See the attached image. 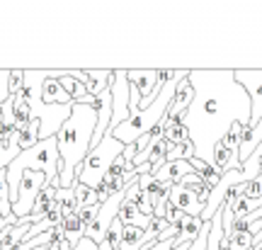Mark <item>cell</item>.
<instances>
[{
  "label": "cell",
  "mask_w": 262,
  "mask_h": 250,
  "mask_svg": "<svg viewBox=\"0 0 262 250\" xmlns=\"http://www.w3.org/2000/svg\"><path fill=\"white\" fill-rule=\"evenodd\" d=\"M260 143H262V117H260V121H257L255 127H248V124H245L243 139H241V151H238L241 168L248 163V158H250L255 151H257V146H260Z\"/></svg>",
  "instance_id": "obj_10"
},
{
  "label": "cell",
  "mask_w": 262,
  "mask_h": 250,
  "mask_svg": "<svg viewBox=\"0 0 262 250\" xmlns=\"http://www.w3.org/2000/svg\"><path fill=\"white\" fill-rule=\"evenodd\" d=\"M194 100L185 112L189 141L196 158L211 165L214 146L224 139L235 121L248 124L250 97L235 80V71H189Z\"/></svg>",
  "instance_id": "obj_1"
},
{
  "label": "cell",
  "mask_w": 262,
  "mask_h": 250,
  "mask_svg": "<svg viewBox=\"0 0 262 250\" xmlns=\"http://www.w3.org/2000/svg\"><path fill=\"white\" fill-rule=\"evenodd\" d=\"M228 250H253V233L241 231L228 238Z\"/></svg>",
  "instance_id": "obj_24"
},
{
  "label": "cell",
  "mask_w": 262,
  "mask_h": 250,
  "mask_svg": "<svg viewBox=\"0 0 262 250\" xmlns=\"http://www.w3.org/2000/svg\"><path fill=\"white\" fill-rule=\"evenodd\" d=\"M47 187V175L44 173H25L22 180H19V187H17V202L12 204V214L17 219H25L32 214L34 209V202H37L39 192Z\"/></svg>",
  "instance_id": "obj_6"
},
{
  "label": "cell",
  "mask_w": 262,
  "mask_h": 250,
  "mask_svg": "<svg viewBox=\"0 0 262 250\" xmlns=\"http://www.w3.org/2000/svg\"><path fill=\"white\" fill-rule=\"evenodd\" d=\"M182 216H185V212H180L175 204L168 202V206H165V221H168L170 226H178V223L182 221Z\"/></svg>",
  "instance_id": "obj_27"
},
{
  "label": "cell",
  "mask_w": 262,
  "mask_h": 250,
  "mask_svg": "<svg viewBox=\"0 0 262 250\" xmlns=\"http://www.w3.org/2000/svg\"><path fill=\"white\" fill-rule=\"evenodd\" d=\"M243 129H245V124L243 121H235L233 127H231V129H228V134H226L224 139V146L228 151H231V153H233V156H238V151H241V139H243Z\"/></svg>",
  "instance_id": "obj_19"
},
{
  "label": "cell",
  "mask_w": 262,
  "mask_h": 250,
  "mask_svg": "<svg viewBox=\"0 0 262 250\" xmlns=\"http://www.w3.org/2000/svg\"><path fill=\"white\" fill-rule=\"evenodd\" d=\"M129 190V187H126ZM126 190H122V192H117V195H112L107 202L100 204V209H97V216H95V221L88 226V231H85V238H90L93 243H102L104 233H107V228L112 226V221L117 219V214H119V206H122L124 197H126Z\"/></svg>",
  "instance_id": "obj_7"
},
{
  "label": "cell",
  "mask_w": 262,
  "mask_h": 250,
  "mask_svg": "<svg viewBox=\"0 0 262 250\" xmlns=\"http://www.w3.org/2000/svg\"><path fill=\"white\" fill-rule=\"evenodd\" d=\"M75 197H78V209H88V206H97V204H100L97 192L90 190V187H85V185L75 187Z\"/></svg>",
  "instance_id": "obj_23"
},
{
  "label": "cell",
  "mask_w": 262,
  "mask_h": 250,
  "mask_svg": "<svg viewBox=\"0 0 262 250\" xmlns=\"http://www.w3.org/2000/svg\"><path fill=\"white\" fill-rule=\"evenodd\" d=\"M124 149H126V146L119 143V141L107 131V134H104V139L100 141L95 149H90L88 158L75 168L78 185H85V187H90V190H97L100 182L104 180V175H107V170L112 168V163L124 153Z\"/></svg>",
  "instance_id": "obj_3"
},
{
  "label": "cell",
  "mask_w": 262,
  "mask_h": 250,
  "mask_svg": "<svg viewBox=\"0 0 262 250\" xmlns=\"http://www.w3.org/2000/svg\"><path fill=\"white\" fill-rule=\"evenodd\" d=\"M19 143H17V134H12L10 139H3L0 141V173L8 170V165L19 156Z\"/></svg>",
  "instance_id": "obj_13"
},
{
  "label": "cell",
  "mask_w": 262,
  "mask_h": 250,
  "mask_svg": "<svg viewBox=\"0 0 262 250\" xmlns=\"http://www.w3.org/2000/svg\"><path fill=\"white\" fill-rule=\"evenodd\" d=\"M88 73V80H85V90L88 95H102L107 88H110V78H112V71L110 68H95V71H85Z\"/></svg>",
  "instance_id": "obj_12"
},
{
  "label": "cell",
  "mask_w": 262,
  "mask_h": 250,
  "mask_svg": "<svg viewBox=\"0 0 262 250\" xmlns=\"http://www.w3.org/2000/svg\"><path fill=\"white\" fill-rule=\"evenodd\" d=\"M192 100H194V88L189 83V71H187V75L180 80L178 90H175V95H172V100H170V105H168V110H165V119H172V117H178V114H185V112L189 110Z\"/></svg>",
  "instance_id": "obj_8"
},
{
  "label": "cell",
  "mask_w": 262,
  "mask_h": 250,
  "mask_svg": "<svg viewBox=\"0 0 262 250\" xmlns=\"http://www.w3.org/2000/svg\"><path fill=\"white\" fill-rule=\"evenodd\" d=\"M56 199L61 204V216L63 219H71L78 214V197H75V190H56Z\"/></svg>",
  "instance_id": "obj_16"
},
{
  "label": "cell",
  "mask_w": 262,
  "mask_h": 250,
  "mask_svg": "<svg viewBox=\"0 0 262 250\" xmlns=\"http://www.w3.org/2000/svg\"><path fill=\"white\" fill-rule=\"evenodd\" d=\"M221 250H228V238H226V236L221 238Z\"/></svg>",
  "instance_id": "obj_31"
},
{
  "label": "cell",
  "mask_w": 262,
  "mask_h": 250,
  "mask_svg": "<svg viewBox=\"0 0 262 250\" xmlns=\"http://www.w3.org/2000/svg\"><path fill=\"white\" fill-rule=\"evenodd\" d=\"M260 173H262V158H260Z\"/></svg>",
  "instance_id": "obj_34"
},
{
  "label": "cell",
  "mask_w": 262,
  "mask_h": 250,
  "mask_svg": "<svg viewBox=\"0 0 262 250\" xmlns=\"http://www.w3.org/2000/svg\"><path fill=\"white\" fill-rule=\"evenodd\" d=\"M8 78H10V71H0V107H3V102H5V100L10 97Z\"/></svg>",
  "instance_id": "obj_29"
},
{
  "label": "cell",
  "mask_w": 262,
  "mask_h": 250,
  "mask_svg": "<svg viewBox=\"0 0 262 250\" xmlns=\"http://www.w3.org/2000/svg\"><path fill=\"white\" fill-rule=\"evenodd\" d=\"M17 143L19 151H29L39 143V121L32 119L22 131H17Z\"/></svg>",
  "instance_id": "obj_15"
},
{
  "label": "cell",
  "mask_w": 262,
  "mask_h": 250,
  "mask_svg": "<svg viewBox=\"0 0 262 250\" xmlns=\"http://www.w3.org/2000/svg\"><path fill=\"white\" fill-rule=\"evenodd\" d=\"M165 121V129H163V136L172 143V146H180V143H185L189 141V129L187 124H172L170 119H163Z\"/></svg>",
  "instance_id": "obj_17"
},
{
  "label": "cell",
  "mask_w": 262,
  "mask_h": 250,
  "mask_svg": "<svg viewBox=\"0 0 262 250\" xmlns=\"http://www.w3.org/2000/svg\"><path fill=\"white\" fill-rule=\"evenodd\" d=\"M10 100H12V114H15V127H17V131H22L25 127H27L29 121L34 119L32 117V110H29V105L19 95H10Z\"/></svg>",
  "instance_id": "obj_14"
},
{
  "label": "cell",
  "mask_w": 262,
  "mask_h": 250,
  "mask_svg": "<svg viewBox=\"0 0 262 250\" xmlns=\"http://www.w3.org/2000/svg\"><path fill=\"white\" fill-rule=\"evenodd\" d=\"M63 236H66V241L71 243V245H75L80 238H85V226L80 223L78 214L71 216V219H63Z\"/></svg>",
  "instance_id": "obj_18"
},
{
  "label": "cell",
  "mask_w": 262,
  "mask_h": 250,
  "mask_svg": "<svg viewBox=\"0 0 262 250\" xmlns=\"http://www.w3.org/2000/svg\"><path fill=\"white\" fill-rule=\"evenodd\" d=\"M110 90H112V124L110 131H114L119 124L129 119V100H131V85L124 68H114L110 78Z\"/></svg>",
  "instance_id": "obj_5"
},
{
  "label": "cell",
  "mask_w": 262,
  "mask_h": 250,
  "mask_svg": "<svg viewBox=\"0 0 262 250\" xmlns=\"http://www.w3.org/2000/svg\"><path fill=\"white\" fill-rule=\"evenodd\" d=\"M97 250H112V248H110V245H107V243H100V245H97Z\"/></svg>",
  "instance_id": "obj_32"
},
{
  "label": "cell",
  "mask_w": 262,
  "mask_h": 250,
  "mask_svg": "<svg viewBox=\"0 0 262 250\" xmlns=\"http://www.w3.org/2000/svg\"><path fill=\"white\" fill-rule=\"evenodd\" d=\"M196 151H194V143L192 141H185V143H180V146H172L168 156H165V163H172V160H189V158H194Z\"/></svg>",
  "instance_id": "obj_22"
},
{
  "label": "cell",
  "mask_w": 262,
  "mask_h": 250,
  "mask_svg": "<svg viewBox=\"0 0 262 250\" xmlns=\"http://www.w3.org/2000/svg\"><path fill=\"white\" fill-rule=\"evenodd\" d=\"M235 80L243 88L248 97H250V119H248V127H255L262 117V71H235ZM250 158H262V143L257 146ZM248 158V160H250Z\"/></svg>",
  "instance_id": "obj_4"
},
{
  "label": "cell",
  "mask_w": 262,
  "mask_h": 250,
  "mask_svg": "<svg viewBox=\"0 0 262 250\" xmlns=\"http://www.w3.org/2000/svg\"><path fill=\"white\" fill-rule=\"evenodd\" d=\"M22 88H25V71H10V78H8L10 95H19Z\"/></svg>",
  "instance_id": "obj_26"
},
{
  "label": "cell",
  "mask_w": 262,
  "mask_h": 250,
  "mask_svg": "<svg viewBox=\"0 0 262 250\" xmlns=\"http://www.w3.org/2000/svg\"><path fill=\"white\" fill-rule=\"evenodd\" d=\"M58 83H61V88H63L66 93L71 95V100H83L85 95H88V90H85V85L80 83V80H75L73 75H71V68H68V75H63V78H61V80H58Z\"/></svg>",
  "instance_id": "obj_20"
},
{
  "label": "cell",
  "mask_w": 262,
  "mask_h": 250,
  "mask_svg": "<svg viewBox=\"0 0 262 250\" xmlns=\"http://www.w3.org/2000/svg\"><path fill=\"white\" fill-rule=\"evenodd\" d=\"M71 250H97V243H93L90 238H80Z\"/></svg>",
  "instance_id": "obj_30"
},
{
  "label": "cell",
  "mask_w": 262,
  "mask_h": 250,
  "mask_svg": "<svg viewBox=\"0 0 262 250\" xmlns=\"http://www.w3.org/2000/svg\"><path fill=\"white\" fill-rule=\"evenodd\" d=\"M243 197L248 199V202H257L262 197V173L255 180H250V182H245L243 185Z\"/></svg>",
  "instance_id": "obj_25"
},
{
  "label": "cell",
  "mask_w": 262,
  "mask_h": 250,
  "mask_svg": "<svg viewBox=\"0 0 262 250\" xmlns=\"http://www.w3.org/2000/svg\"><path fill=\"white\" fill-rule=\"evenodd\" d=\"M27 250H44V248H27Z\"/></svg>",
  "instance_id": "obj_33"
},
{
  "label": "cell",
  "mask_w": 262,
  "mask_h": 250,
  "mask_svg": "<svg viewBox=\"0 0 262 250\" xmlns=\"http://www.w3.org/2000/svg\"><path fill=\"white\" fill-rule=\"evenodd\" d=\"M170 202L178 206L180 212L189 214V216H202V212H204V206L199 204V199H196L194 190H189V187H172L170 190Z\"/></svg>",
  "instance_id": "obj_9"
},
{
  "label": "cell",
  "mask_w": 262,
  "mask_h": 250,
  "mask_svg": "<svg viewBox=\"0 0 262 250\" xmlns=\"http://www.w3.org/2000/svg\"><path fill=\"white\" fill-rule=\"evenodd\" d=\"M122 238H124V226H122V221H119V219H114L112 226H110V228H107V233H104L102 241L107 243L112 250H119V248H122Z\"/></svg>",
  "instance_id": "obj_21"
},
{
  "label": "cell",
  "mask_w": 262,
  "mask_h": 250,
  "mask_svg": "<svg viewBox=\"0 0 262 250\" xmlns=\"http://www.w3.org/2000/svg\"><path fill=\"white\" fill-rule=\"evenodd\" d=\"M95 127H97V114L90 105H80L73 102L71 117L56 134V146H58V190H75L78 187V177H75V168L83 163L90 149H93V136Z\"/></svg>",
  "instance_id": "obj_2"
},
{
  "label": "cell",
  "mask_w": 262,
  "mask_h": 250,
  "mask_svg": "<svg viewBox=\"0 0 262 250\" xmlns=\"http://www.w3.org/2000/svg\"><path fill=\"white\" fill-rule=\"evenodd\" d=\"M41 102L44 105H73L71 95L66 93L61 83L54 80V78H47L44 80V88H41Z\"/></svg>",
  "instance_id": "obj_11"
},
{
  "label": "cell",
  "mask_w": 262,
  "mask_h": 250,
  "mask_svg": "<svg viewBox=\"0 0 262 250\" xmlns=\"http://www.w3.org/2000/svg\"><path fill=\"white\" fill-rule=\"evenodd\" d=\"M97 209H100V204H97V206H88V209H78V219H80V223L85 226V231H88V226L95 221Z\"/></svg>",
  "instance_id": "obj_28"
}]
</instances>
